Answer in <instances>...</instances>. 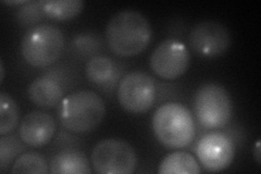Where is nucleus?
Listing matches in <instances>:
<instances>
[{"mask_svg": "<svg viewBox=\"0 0 261 174\" xmlns=\"http://www.w3.org/2000/svg\"><path fill=\"white\" fill-rule=\"evenodd\" d=\"M5 80V64L4 61L0 60V82Z\"/></svg>", "mask_w": 261, "mask_h": 174, "instance_id": "24", "label": "nucleus"}, {"mask_svg": "<svg viewBox=\"0 0 261 174\" xmlns=\"http://www.w3.org/2000/svg\"><path fill=\"white\" fill-rule=\"evenodd\" d=\"M50 172L54 174H89L92 169L83 153L76 149H64L53 158Z\"/></svg>", "mask_w": 261, "mask_h": 174, "instance_id": "13", "label": "nucleus"}, {"mask_svg": "<svg viewBox=\"0 0 261 174\" xmlns=\"http://www.w3.org/2000/svg\"><path fill=\"white\" fill-rule=\"evenodd\" d=\"M254 157L255 159L257 161L258 164L261 163V148H260V140H258V142L256 143V146H255V149H254Z\"/></svg>", "mask_w": 261, "mask_h": 174, "instance_id": "22", "label": "nucleus"}, {"mask_svg": "<svg viewBox=\"0 0 261 174\" xmlns=\"http://www.w3.org/2000/svg\"><path fill=\"white\" fill-rule=\"evenodd\" d=\"M200 164L209 172L227 169L234 160L235 145L230 136L221 132H211L203 135L196 147Z\"/></svg>", "mask_w": 261, "mask_h": 174, "instance_id": "10", "label": "nucleus"}, {"mask_svg": "<svg viewBox=\"0 0 261 174\" xmlns=\"http://www.w3.org/2000/svg\"><path fill=\"white\" fill-rule=\"evenodd\" d=\"M73 48L81 55L91 56L99 51L101 47V41L97 34L92 33H82L73 39Z\"/></svg>", "mask_w": 261, "mask_h": 174, "instance_id": "21", "label": "nucleus"}, {"mask_svg": "<svg viewBox=\"0 0 261 174\" xmlns=\"http://www.w3.org/2000/svg\"><path fill=\"white\" fill-rule=\"evenodd\" d=\"M160 174H198L201 172L198 161L186 152L169 154L159 164Z\"/></svg>", "mask_w": 261, "mask_h": 174, "instance_id": "15", "label": "nucleus"}, {"mask_svg": "<svg viewBox=\"0 0 261 174\" xmlns=\"http://www.w3.org/2000/svg\"><path fill=\"white\" fill-rule=\"evenodd\" d=\"M56 128L55 119L50 114L43 111H33L28 113L21 121L19 134L24 144L40 147L50 142Z\"/></svg>", "mask_w": 261, "mask_h": 174, "instance_id": "11", "label": "nucleus"}, {"mask_svg": "<svg viewBox=\"0 0 261 174\" xmlns=\"http://www.w3.org/2000/svg\"><path fill=\"white\" fill-rule=\"evenodd\" d=\"M86 77L94 85L107 87L118 80L119 69L112 59L105 56H95L86 64Z\"/></svg>", "mask_w": 261, "mask_h": 174, "instance_id": "14", "label": "nucleus"}, {"mask_svg": "<svg viewBox=\"0 0 261 174\" xmlns=\"http://www.w3.org/2000/svg\"><path fill=\"white\" fill-rule=\"evenodd\" d=\"M63 49V33L50 24L33 27L21 40L23 59L35 68H44L55 63L61 57Z\"/></svg>", "mask_w": 261, "mask_h": 174, "instance_id": "4", "label": "nucleus"}, {"mask_svg": "<svg viewBox=\"0 0 261 174\" xmlns=\"http://www.w3.org/2000/svg\"><path fill=\"white\" fill-rule=\"evenodd\" d=\"M92 164L99 174H130L137 165L134 148L120 138L100 140L92 152Z\"/></svg>", "mask_w": 261, "mask_h": 174, "instance_id": "6", "label": "nucleus"}, {"mask_svg": "<svg viewBox=\"0 0 261 174\" xmlns=\"http://www.w3.org/2000/svg\"><path fill=\"white\" fill-rule=\"evenodd\" d=\"M44 12L56 21H67L75 18L84 8L82 0H47L43 2Z\"/></svg>", "mask_w": 261, "mask_h": 174, "instance_id": "16", "label": "nucleus"}, {"mask_svg": "<svg viewBox=\"0 0 261 174\" xmlns=\"http://www.w3.org/2000/svg\"><path fill=\"white\" fill-rule=\"evenodd\" d=\"M191 56L187 47L179 40L169 38L154 49L150 57V68L163 80H175L187 71Z\"/></svg>", "mask_w": 261, "mask_h": 174, "instance_id": "8", "label": "nucleus"}, {"mask_svg": "<svg viewBox=\"0 0 261 174\" xmlns=\"http://www.w3.org/2000/svg\"><path fill=\"white\" fill-rule=\"evenodd\" d=\"M11 173H32V174H47L49 168L46 159L37 153H25L15 159Z\"/></svg>", "mask_w": 261, "mask_h": 174, "instance_id": "18", "label": "nucleus"}, {"mask_svg": "<svg viewBox=\"0 0 261 174\" xmlns=\"http://www.w3.org/2000/svg\"><path fill=\"white\" fill-rule=\"evenodd\" d=\"M193 52L201 57L214 58L223 55L232 43L228 29L217 21H203L196 24L190 33Z\"/></svg>", "mask_w": 261, "mask_h": 174, "instance_id": "9", "label": "nucleus"}, {"mask_svg": "<svg viewBox=\"0 0 261 174\" xmlns=\"http://www.w3.org/2000/svg\"><path fill=\"white\" fill-rule=\"evenodd\" d=\"M15 20L22 27H29L37 23L46 15L44 12L43 2H30L18 8L15 12Z\"/></svg>", "mask_w": 261, "mask_h": 174, "instance_id": "20", "label": "nucleus"}, {"mask_svg": "<svg viewBox=\"0 0 261 174\" xmlns=\"http://www.w3.org/2000/svg\"><path fill=\"white\" fill-rule=\"evenodd\" d=\"M105 115L106 105L102 98L86 89L64 97L59 109L62 127L75 134H86L94 131L102 122Z\"/></svg>", "mask_w": 261, "mask_h": 174, "instance_id": "2", "label": "nucleus"}, {"mask_svg": "<svg viewBox=\"0 0 261 174\" xmlns=\"http://www.w3.org/2000/svg\"><path fill=\"white\" fill-rule=\"evenodd\" d=\"M19 119L18 104L8 93H0V135L10 134L18 126Z\"/></svg>", "mask_w": 261, "mask_h": 174, "instance_id": "17", "label": "nucleus"}, {"mask_svg": "<svg viewBox=\"0 0 261 174\" xmlns=\"http://www.w3.org/2000/svg\"><path fill=\"white\" fill-rule=\"evenodd\" d=\"M30 2V0H15V2H6V0H4L3 2V4H5V5H9V6H23V5H25V4H28Z\"/></svg>", "mask_w": 261, "mask_h": 174, "instance_id": "23", "label": "nucleus"}, {"mask_svg": "<svg viewBox=\"0 0 261 174\" xmlns=\"http://www.w3.org/2000/svg\"><path fill=\"white\" fill-rule=\"evenodd\" d=\"M194 111L202 128L219 130L232 119L233 103L227 90L217 83H207L195 94Z\"/></svg>", "mask_w": 261, "mask_h": 174, "instance_id": "5", "label": "nucleus"}, {"mask_svg": "<svg viewBox=\"0 0 261 174\" xmlns=\"http://www.w3.org/2000/svg\"><path fill=\"white\" fill-rule=\"evenodd\" d=\"M151 124L154 136L170 149L187 147L196 135V126L191 111L177 103L160 106L152 115Z\"/></svg>", "mask_w": 261, "mask_h": 174, "instance_id": "3", "label": "nucleus"}, {"mask_svg": "<svg viewBox=\"0 0 261 174\" xmlns=\"http://www.w3.org/2000/svg\"><path fill=\"white\" fill-rule=\"evenodd\" d=\"M117 95L121 107L127 112L144 113L156 101V82L145 72H130L121 80Z\"/></svg>", "mask_w": 261, "mask_h": 174, "instance_id": "7", "label": "nucleus"}, {"mask_svg": "<svg viewBox=\"0 0 261 174\" xmlns=\"http://www.w3.org/2000/svg\"><path fill=\"white\" fill-rule=\"evenodd\" d=\"M152 37L151 26L144 14L136 10H122L109 20L106 39L119 57H134L148 47Z\"/></svg>", "mask_w": 261, "mask_h": 174, "instance_id": "1", "label": "nucleus"}, {"mask_svg": "<svg viewBox=\"0 0 261 174\" xmlns=\"http://www.w3.org/2000/svg\"><path fill=\"white\" fill-rule=\"evenodd\" d=\"M24 149L23 144L13 135H2L0 138V171L5 172Z\"/></svg>", "mask_w": 261, "mask_h": 174, "instance_id": "19", "label": "nucleus"}, {"mask_svg": "<svg viewBox=\"0 0 261 174\" xmlns=\"http://www.w3.org/2000/svg\"><path fill=\"white\" fill-rule=\"evenodd\" d=\"M61 83L50 76H43L31 83L28 95L33 104L42 108H53L63 99Z\"/></svg>", "mask_w": 261, "mask_h": 174, "instance_id": "12", "label": "nucleus"}]
</instances>
